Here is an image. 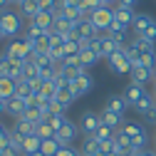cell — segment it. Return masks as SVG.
I'll return each mask as SVG.
<instances>
[{
	"instance_id": "obj_14",
	"label": "cell",
	"mask_w": 156,
	"mask_h": 156,
	"mask_svg": "<svg viewBox=\"0 0 156 156\" xmlns=\"http://www.w3.org/2000/svg\"><path fill=\"white\" fill-rule=\"evenodd\" d=\"M126 99L122 94H112L109 99H107V104H104V109L107 112H114V114H119V116H124V112H126Z\"/></svg>"
},
{
	"instance_id": "obj_21",
	"label": "cell",
	"mask_w": 156,
	"mask_h": 156,
	"mask_svg": "<svg viewBox=\"0 0 156 156\" xmlns=\"http://www.w3.org/2000/svg\"><path fill=\"white\" fill-rule=\"evenodd\" d=\"M30 23H35L40 30H52V25H55V12L40 10V12H37V17H35V20H30Z\"/></svg>"
},
{
	"instance_id": "obj_1",
	"label": "cell",
	"mask_w": 156,
	"mask_h": 156,
	"mask_svg": "<svg viewBox=\"0 0 156 156\" xmlns=\"http://www.w3.org/2000/svg\"><path fill=\"white\" fill-rule=\"evenodd\" d=\"M5 52L10 55V60L27 62L30 57L35 55V47H32V42H30V40H20V37H15V40H10V42H8Z\"/></svg>"
},
{
	"instance_id": "obj_30",
	"label": "cell",
	"mask_w": 156,
	"mask_h": 156,
	"mask_svg": "<svg viewBox=\"0 0 156 156\" xmlns=\"http://www.w3.org/2000/svg\"><path fill=\"white\" fill-rule=\"evenodd\" d=\"M131 45L139 50L141 55H154L156 52V47H154V42H149V40H144V37H134L131 40Z\"/></svg>"
},
{
	"instance_id": "obj_36",
	"label": "cell",
	"mask_w": 156,
	"mask_h": 156,
	"mask_svg": "<svg viewBox=\"0 0 156 156\" xmlns=\"http://www.w3.org/2000/svg\"><path fill=\"white\" fill-rule=\"evenodd\" d=\"M37 3H40V10H45V12L60 10V0H37Z\"/></svg>"
},
{
	"instance_id": "obj_28",
	"label": "cell",
	"mask_w": 156,
	"mask_h": 156,
	"mask_svg": "<svg viewBox=\"0 0 156 156\" xmlns=\"http://www.w3.org/2000/svg\"><path fill=\"white\" fill-rule=\"evenodd\" d=\"M62 149V144L60 141H57V136H52V139H42V154L45 156H57V151H60Z\"/></svg>"
},
{
	"instance_id": "obj_27",
	"label": "cell",
	"mask_w": 156,
	"mask_h": 156,
	"mask_svg": "<svg viewBox=\"0 0 156 156\" xmlns=\"http://www.w3.org/2000/svg\"><path fill=\"white\" fill-rule=\"evenodd\" d=\"M37 12H40V3H37V0H27L25 5H20V15L27 17V20H35Z\"/></svg>"
},
{
	"instance_id": "obj_8",
	"label": "cell",
	"mask_w": 156,
	"mask_h": 156,
	"mask_svg": "<svg viewBox=\"0 0 156 156\" xmlns=\"http://www.w3.org/2000/svg\"><path fill=\"white\" fill-rule=\"evenodd\" d=\"M99 126H102V114H97V112H84V114H82V119H80V131H82L84 136H92Z\"/></svg>"
},
{
	"instance_id": "obj_42",
	"label": "cell",
	"mask_w": 156,
	"mask_h": 156,
	"mask_svg": "<svg viewBox=\"0 0 156 156\" xmlns=\"http://www.w3.org/2000/svg\"><path fill=\"white\" fill-rule=\"evenodd\" d=\"M119 5H122V8H131V10H134L136 0H119Z\"/></svg>"
},
{
	"instance_id": "obj_48",
	"label": "cell",
	"mask_w": 156,
	"mask_h": 156,
	"mask_svg": "<svg viewBox=\"0 0 156 156\" xmlns=\"http://www.w3.org/2000/svg\"><path fill=\"white\" fill-rule=\"evenodd\" d=\"M27 156H45L42 151H35V154H27Z\"/></svg>"
},
{
	"instance_id": "obj_23",
	"label": "cell",
	"mask_w": 156,
	"mask_h": 156,
	"mask_svg": "<svg viewBox=\"0 0 156 156\" xmlns=\"http://www.w3.org/2000/svg\"><path fill=\"white\" fill-rule=\"evenodd\" d=\"M122 119H124V116L114 114V112H107V109H104V114H102V124L109 126V129H114V131H119V129H122V124H124Z\"/></svg>"
},
{
	"instance_id": "obj_54",
	"label": "cell",
	"mask_w": 156,
	"mask_h": 156,
	"mask_svg": "<svg viewBox=\"0 0 156 156\" xmlns=\"http://www.w3.org/2000/svg\"><path fill=\"white\" fill-rule=\"evenodd\" d=\"M0 151H3V149H0Z\"/></svg>"
},
{
	"instance_id": "obj_15",
	"label": "cell",
	"mask_w": 156,
	"mask_h": 156,
	"mask_svg": "<svg viewBox=\"0 0 156 156\" xmlns=\"http://www.w3.org/2000/svg\"><path fill=\"white\" fill-rule=\"evenodd\" d=\"M134 17H136V12H134L131 8H122V5H116V8H114V20H116V23H122L124 27L134 25Z\"/></svg>"
},
{
	"instance_id": "obj_33",
	"label": "cell",
	"mask_w": 156,
	"mask_h": 156,
	"mask_svg": "<svg viewBox=\"0 0 156 156\" xmlns=\"http://www.w3.org/2000/svg\"><path fill=\"white\" fill-rule=\"evenodd\" d=\"M32 84L27 80H17V89H15V97H20V99H27V97H32Z\"/></svg>"
},
{
	"instance_id": "obj_49",
	"label": "cell",
	"mask_w": 156,
	"mask_h": 156,
	"mask_svg": "<svg viewBox=\"0 0 156 156\" xmlns=\"http://www.w3.org/2000/svg\"><path fill=\"white\" fill-rule=\"evenodd\" d=\"M144 156H156V151H144Z\"/></svg>"
},
{
	"instance_id": "obj_22",
	"label": "cell",
	"mask_w": 156,
	"mask_h": 156,
	"mask_svg": "<svg viewBox=\"0 0 156 156\" xmlns=\"http://www.w3.org/2000/svg\"><path fill=\"white\" fill-rule=\"evenodd\" d=\"M154 107H156V99H154V94H149V92H146V94L141 97V99L134 104V109L139 112V114H144V116H146V114H149Z\"/></svg>"
},
{
	"instance_id": "obj_37",
	"label": "cell",
	"mask_w": 156,
	"mask_h": 156,
	"mask_svg": "<svg viewBox=\"0 0 156 156\" xmlns=\"http://www.w3.org/2000/svg\"><path fill=\"white\" fill-rule=\"evenodd\" d=\"M139 65L154 72V69H156V52H154V55H141V62H139Z\"/></svg>"
},
{
	"instance_id": "obj_3",
	"label": "cell",
	"mask_w": 156,
	"mask_h": 156,
	"mask_svg": "<svg viewBox=\"0 0 156 156\" xmlns=\"http://www.w3.org/2000/svg\"><path fill=\"white\" fill-rule=\"evenodd\" d=\"M122 131L131 139V146H134L136 151H146L149 136H146V131H144L141 124H136V122H124V124H122Z\"/></svg>"
},
{
	"instance_id": "obj_29",
	"label": "cell",
	"mask_w": 156,
	"mask_h": 156,
	"mask_svg": "<svg viewBox=\"0 0 156 156\" xmlns=\"http://www.w3.org/2000/svg\"><path fill=\"white\" fill-rule=\"evenodd\" d=\"M23 80H27V82H37V80H42L40 69H37V65H35L32 60H27V62H25V72H23Z\"/></svg>"
},
{
	"instance_id": "obj_46",
	"label": "cell",
	"mask_w": 156,
	"mask_h": 156,
	"mask_svg": "<svg viewBox=\"0 0 156 156\" xmlns=\"http://www.w3.org/2000/svg\"><path fill=\"white\" fill-rule=\"evenodd\" d=\"M102 3H104V5H109V8H112V5H114V3H119V0H102Z\"/></svg>"
},
{
	"instance_id": "obj_17",
	"label": "cell",
	"mask_w": 156,
	"mask_h": 156,
	"mask_svg": "<svg viewBox=\"0 0 156 156\" xmlns=\"http://www.w3.org/2000/svg\"><path fill=\"white\" fill-rule=\"evenodd\" d=\"M129 77H131V82H136V84H146L149 80H154V72L146 69V67H141V65H136V67H131Z\"/></svg>"
},
{
	"instance_id": "obj_40",
	"label": "cell",
	"mask_w": 156,
	"mask_h": 156,
	"mask_svg": "<svg viewBox=\"0 0 156 156\" xmlns=\"http://www.w3.org/2000/svg\"><path fill=\"white\" fill-rule=\"evenodd\" d=\"M8 62H10V55L3 52V55H0V77H5V67H8Z\"/></svg>"
},
{
	"instance_id": "obj_32",
	"label": "cell",
	"mask_w": 156,
	"mask_h": 156,
	"mask_svg": "<svg viewBox=\"0 0 156 156\" xmlns=\"http://www.w3.org/2000/svg\"><path fill=\"white\" fill-rule=\"evenodd\" d=\"M92 136H94V139L99 141V144H107V141H112V139H114V129H109V126H104V124H102V126L97 129Z\"/></svg>"
},
{
	"instance_id": "obj_52",
	"label": "cell",
	"mask_w": 156,
	"mask_h": 156,
	"mask_svg": "<svg viewBox=\"0 0 156 156\" xmlns=\"http://www.w3.org/2000/svg\"><path fill=\"white\" fill-rule=\"evenodd\" d=\"M154 84H156V69H154Z\"/></svg>"
},
{
	"instance_id": "obj_5",
	"label": "cell",
	"mask_w": 156,
	"mask_h": 156,
	"mask_svg": "<svg viewBox=\"0 0 156 156\" xmlns=\"http://www.w3.org/2000/svg\"><path fill=\"white\" fill-rule=\"evenodd\" d=\"M89 20H92V25L99 30V32H107V30L112 27V23H114V8L104 5V8H99V10H94V12L89 15Z\"/></svg>"
},
{
	"instance_id": "obj_47",
	"label": "cell",
	"mask_w": 156,
	"mask_h": 156,
	"mask_svg": "<svg viewBox=\"0 0 156 156\" xmlns=\"http://www.w3.org/2000/svg\"><path fill=\"white\" fill-rule=\"evenodd\" d=\"M5 40V30H3V25H0V42Z\"/></svg>"
},
{
	"instance_id": "obj_11",
	"label": "cell",
	"mask_w": 156,
	"mask_h": 156,
	"mask_svg": "<svg viewBox=\"0 0 156 156\" xmlns=\"http://www.w3.org/2000/svg\"><path fill=\"white\" fill-rule=\"evenodd\" d=\"M77 134H80V126H77V124H72L69 119L62 124V129L60 131H57L55 136H57V141H60L62 146H72V141L77 139Z\"/></svg>"
},
{
	"instance_id": "obj_13",
	"label": "cell",
	"mask_w": 156,
	"mask_h": 156,
	"mask_svg": "<svg viewBox=\"0 0 156 156\" xmlns=\"http://www.w3.org/2000/svg\"><path fill=\"white\" fill-rule=\"evenodd\" d=\"M25 109H27V104H25V99H20V97H12V99L5 102V114L15 116V119H20V116L25 114Z\"/></svg>"
},
{
	"instance_id": "obj_2",
	"label": "cell",
	"mask_w": 156,
	"mask_h": 156,
	"mask_svg": "<svg viewBox=\"0 0 156 156\" xmlns=\"http://www.w3.org/2000/svg\"><path fill=\"white\" fill-rule=\"evenodd\" d=\"M0 25H3L8 40H15V37L23 32V15L12 12V10H5V12H0Z\"/></svg>"
},
{
	"instance_id": "obj_7",
	"label": "cell",
	"mask_w": 156,
	"mask_h": 156,
	"mask_svg": "<svg viewBox=\"0 0 156 156\" xmlns=\"http://www.w3.org/2000/svg\"><path fill=\"white\" fill-rule=\"evenodd\" d=\"M107 62H109V67H112L114 74H129V72H131V62H129V57H126L124 47H122L119 52H114Z\"/></svg>"
},
{
	"instance_id": "obj_4",
	"label": "cell",
	"mask_w": 156,
	"mask_h": 156,
	"mask_svg": "<svg viewBox=\"0 0 156 156\" xmlns=\"http://www.w3.org/2000/svg\"><path fill=\"white\" fill-rule=\"evenodd\" d=\"M134 32H136V37L156 42V20L151 15H136L134 17Z\"/></svg>"
},
{
	"instance_id": "obj_50",
	"label": "cell",
	"mask_w": 156,
	"mask_h": 156,
	"mask_svg": "<svg viewBox=\"0 0 156 156\" xmlns=\"http://www.w3.org/2000/svg\"><path fill=\"white\" fill-rule=\"evenodd\" d=\"M134 156H144V151H136V154H134Z\"/></svg>"
},
{
	"instance_id": "obj_12",
	"label": "cell",
	"mask_w": 156,
	"mask_h": 156,
	"mask_svg": "<svg viewBox=\"0 0 156 156\" xmlns=\"http://www.w3.org/2000/svg\"><path fill=\"white\" fill-rule=\"evenodd\" d=\"M144 94H146V92H144V84H136V82H129V84L124 87V94H122V97L126 99V104H129V107H134V104L139 102V99H141Z\"/></svg>"
},
{
	"instance_id": "obj_26",
	"label": "cell",
	"mask_w": 156,
	"mask_h": 156,
	"mask_svg": "<svg viewBox=\"0 0 156 156\" xmlns=\"http://www.w3.org/2000/svg\"><path fill=\"white\" fill-rule=\"evenodd\" d=\"M42 149V139L37 134H32V136H27V139L23 141V154L27 156V154H35V151H40Z\"/></svg>"
},
{
	"instance_id": "obj_18",
	"label": "cell",
	"mask_w": 156,
	"mask_h": 156,
	"mask_svg": "<svg viewBox=\"0 0 156 156\" xmlns=\"http://www.w3.org/2000/svg\"><path fill=\"white\" fill-rule=\"evenodd\" d=\"M30 42H32L35 52H50V45H52V30L40 32V35H37L35 40H30Z\"/></svg>"
},
{
	"instance_id": "obj_9",
	"label": "cell",
	"mask_w": 156,
	"mask_h": 156,
	"mask_svg": "<svg viewBox=\"0 0 156 156\" xmlns=\"http://www.w3.org/2000/svg\"><path fill=\"white\" fill-rule=\"evenodd\" d=\"M99 35H102V32H99V30H97V27L92 25V20H82L80 25L74 27V37H77V40H80L82 45L92 42L94 37H99Z\"/></svg>"
},
{
	"instance_id": "obj_25",
	"label": "cell",
	"mask_w": 156,
	"mask_h": 156,
	"mask_svg": "<svg viewBox=\"0 0 156 156\" xmlns=\"http://www.w3.org/2000/svg\"><path fill=\"white\" fill-rule=\"evenodd\" d=\"M20 119H25V122H30V124H42L45 122V114H42V109H37V107H27L25 109V114L20 116Z\"/></svg>"
},
{
	"instance_id": "obj_41",
	"label": "cell",
	"mask_w": 156,
	"mask_h": 156,
	"mask_svg": "<svg viewBox=\"0 0 156 156\" xmlns=\"http://www.w3.org/2000/svg\"><path fill=\"white\" fill-rule=\"evenodd\" d=\"M0 156H23V151H17V149L8 146V149H3V151H0Z\"/></svg>"
},
{
	"instance_id": "obj_45",
	"label": "cell",
	"mask_w": 156,
	"mask_h": 156,
	"mask_svg": "<svg viewBox=\"0 0 156 156\" xmlns=\"http://www.w3.org/2000/svg\"><path fill=\"white\" fill-rule=\"evenodd\" d=\"M3 112H5V99L0 97V114H3Z\"/></svg>"
},
{
	"instance_id": "obj_35",
	"label": "cell",
	"mask_w": 156,
	"mask_h": 156,
	"mask_svg": "<svg viewBox=\"0 0 156 156\" xmlns=\"http://www.w3.org/2000/svg\"><path fill=\"white\" fill-rule=\"evenodd\" d=\"M35 134H37V136H40V139H52V136H55V131H52V129H50V126H47L45 122L35 126Z\"/></svg>"
},
{
	"instance_id": "obj_20",
	"label": "cell",
	"mask_w": 156,
	"mask_h": 156,
	"mask_svg": "<svg viewBox=\"0 0 156 156\" xmlns=\"http://www.w3.org/2000/svg\"><path fill=\"white\" fill-rule=\"evenodd\" d=\"M15 89H17L15 80H10V77H0V97H3L5 102L15 97Z\"/></svg>"
},
{
	"instance_id": "obj_10",
	"label": "cell",
	"mask_w": 156,
	"mask_h": 156,
	"mask_svg": "<svg viewBox=\"0 0 156 156\" xmlns=\"http://www.w3.org/2000/svg\"><path fill=\"white\" fill-rule=\"evenodd\" d=\"M119 50H122V45L116 42L109 32H102V35H99V57L109 60V57H112L114 52H119Z\"/></svg>"
},
{
	"instance_id": "obj_43",
	"label": "cell",
	"mask_w": 156,
	"mask_h": 156,
	"mask_svg": "<svg viewBox=\"0 0 156 156\" xmlns=\"http://www.w3.org/2000/svg\"><path fill=\"white\" fill-rule=\"evenodd\" d=\"M8 5H10V0H0V10H8Z\"/></svg>"
},
{
	"instance_id": "obj_19",
	"label": "cell",
	"mask_w": 156,
	"mask_h": 156,
	"mask_svg": "<svg viewBox=\"0 0 156 156\" xmlns=\"http://www.w3.org/2000/svg\"><path fill=\"white\" fill-rule=\"evenodd\" d=\"M80 62L84 65V69L99 62V55H97V52L89 47V42H87V45H82V50H80Z\"/></svg>"
},
{
	"instance_id": "obj_44",
	"label": "cell",
	"mask_w": 156,
	"mask_h": 156,
	"mask_svg": "<svg viewBox=\"0 0 156 156\" xmlns=\"http://www.w3.org/2000/svg\"><path fill=\"white\" fill-rule=\"evenodd\" d=\"M10 3H12V5H17V8H20V5H25V3H27V0H10Z\"/></svg>"
},
{
	"instance_id": "obj_38",
	"label": "cell",
	"mask_w": 156,
	"mask_h": 156,
	"mask_svg": "<svg viewBox=\"0 0 156 156\" xmlns=\"http://www.w3.org/2000/svg\"><path fill=\"white\" fill-rule=\"evenodd\" d=\"M57 156H82V151H77L74 146H62L57 151Z\"/></svg>"
},
{
	"instance_id": "obj_39",
	"label": "cell",
	"mask_w": 156,
	"mask_h": 156,
	"mask_svg": "<svg viewBox=\"0 0 156 156\" xmlns=\"http://www.w3.org/2000/svg\"><path fill=\"white\" fill-rule=\"evenodd\" d=\"M10 134H12V129H5L3 134H0V149H8L10 146Z\"/></svg>"
},
{
	"instance_id": "obj_16",
	"label": "cell",
	"mask_w": 156,
	"mask_h": 156,
	"mask_svg": "<svg viewBox=\"0 0 156 156\" xmlns=\"http://www.w3.org/2000/svg\"><path fill=\"white\" fill-rule=\"evenodd\" d=\"M82 156H102V144L94 139V136H84L82 141Z\"/></svg>"
},
{
	"instance_id": "obj_34",
	"label": "cell",
	"mask_w": 156,
	"mask_h": 156,
	"mask_svg": "<svg viewBox=\"0 0 156 156\" xmlns=\"http://www.w3.org/2000/svg\"><path fill=\"white\" fill-rule=\"evenodd\" d=\"M82 8H84V12H87V15H92L94 10L104 8V3H102V0H82Z\"/></svg>"
},
{
	"instance_id": "obj_31",
	"label": "cell",
	"mask_w": 156,
	"mask_h": 156,
	"mask_svg": "<svg viewBox=\"0 0 156 156\" xmlns=\"http://www.w3.org/2000/svg\"><path fill=\"white\" fill-rule=\"evenodd\" d=\"M65 122H67V116H65V114H50V116H45V124H47L55 134L62 129V124H65Z\"/></svg>"
},
{
	"instance_id": "obj_51",
	"label": "cell",
	"mask_w": 156,
	"mask_h": 156,
	"mask_svg": "<svg viewBox=\"0 0 156 156\" xmlns=\"http://www.w3.org/2000/svg\"><path fill=\"white\" fill-rule=\"evenodd\" d=\"M3 131H5V126H3V124H0V134H3Z\"/></svg>"
},
{
	"instance_id": "obj_53",
	"label": "cell",
	"mask_w": 156,
	"mask_h": 156,
	"mask_svg": "<svg viewBox=\"0 0 156 156\" xmlns=\"http://www.w3.org/2000/svg\"><path fill=\"white\" fill-rule=\"evenodd\" d=\"M154 99H156V89H154Z\"/></svg>"
},
{
	"instance_id": "obj_6",
	"label": "cell",
	"mask_w": 156,
	"mask_h": 156,
	"mask_svg": "<svg viewBox=\"0 0 156 156\" xmlns=\"http://www.w3.org/2000/svg\"><path fill=\"white\" fill-rule=\"evenodd\" d=\"M69 89L74 92V97L80 99V97H84V94H89L92 89H94V80H92V74L84 69L82 74H77L74 80H69Z\"/></svg>"
},
{
	"instance_id": "obj_24",
	"label": "cell",
	"mask_w": 156,
	"mask_h": 156,
	"mask_svg": "<svg viewBox=\"0 0 156 156\" xmlns=\"http://www.w3.org/2000/svg\"><path fill=\"white\" fill-rule=\"evenodd\" d=\"M12 131H15V134H17V136H20V139L25 141L27 136H32V134H35V124H30V122H25V119H17Z\"/></svg>"
}]
</instances>
